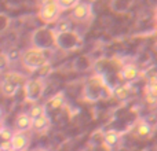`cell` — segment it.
I'll list each match as a JSON object with an SVG mask.
<instances>
[{"instance_id": "14", "label": "cell", "mask_w": 157, "mask_h": 151, "mask_svg": "<svg viewBox=\"0 0 157 151\" xmlns=\"http://www.w3.org/2000/svg\"><path fill=\"white\" fill-rule=\"evenodd\" d=\"M29 114L33 120L37 118V117H41L44 114H47V107L46 105H41V103H33V106L29 109Z\"/></svg>"}, {"instance_id": "23", "label": "cell", "mask_w": 157, "mask_h": 151, "mask_svg": "<svg viewBox=\"0 0 157 151\" xmlns=\"http://www.w3.org/2000/svg\"><path fill=\"white\" fill-rule=\"evenodd\" d=\"M10 151H17V150H14V149H11V150H10Z\"/></svg>"}, {"instance_id": "9", "label": "cell", "mask_w": 157, "mask_h": 151, "mask_svg": "<svg viewBox=\"0 0 157 151\" xmlns=\"http://www.w3.org/2000/svg\"><path fill=\"white\" fill-rule=\"evenodd\" d=\"M19 88H21V87H19L18 84H15L14 81H11L10 78H6V77L3 78L2 84H0V92H2V95L6 98L15 96Z\"/></svg>"}, {"instance_id": "11", "label": "cell", "mask_w": 157, "mask_h": 151, "mask_svg": "<svg viewBox=\"0 0 157 151\" xmlns=\"http://www.w3.org/2000/svg\"><path fill=\"white\" fill-rule=\"evenodd\" d=\"M120 142V132L114 129H109L103 133V143L109 147V149H113L119 144Z\"/></svg>"}, {"instance_id": "12", "label": "cell", "mask_w": 157, "mask_h": 151, "mask_svg": "<svg viewBox=\"0 0 157 151\" xmlns=\"http://www.w3.org/2000/svg\"><path fill=\"white\" fill-rule=\"evenodd\" d=\"M63 105H65V94H63V92H58L54 96L50 98L46 107H50V109H52V110H59Z\"/></svg>"}, {"instance_id": "22", "label": "cell", "mask_w": 157, "mask_h": 151, "mask_svg": "<svg viewBox=\"0 0 157 151\" xmlns=\"http://www.w3.org/2000/svg\"><path fill=\"white\" fill-rule=\"evenodd\" d=\"M40 151H50V150H46V149H43V150H40Z\"/></svg>"}, {"instance_id": "1", "label": "cell", "mask_w": 157, "mask_h": 151, "mask_svg": "<svg viewBox=\"0 0 157 151\" xmlns=\"http://www.w3.org/2000/svg\"><path fill=\"white\" fill-rule=\"evenodd\" d=\"M21 61L22 65L30 72H35L37 69L44 68L48 63V58H47L46 52L40 48H36V47L25 50L21 54Z\"/></svg>"}, {"instance_id": "8", "label": "cell", "mask_w": 157, "mask_h": 151, "mask_svg": "<svg viewBox=\"0 0 157 151\" xmlns=\"http://www.w3.org/2000/svg\"><path fill=\"white\" fill-rule=\"evenodd\" d=\"M153 133V127L146 121V120H139L138 124L135 125L134 135L138 139H149Z\"/></svg>"}, {"instance_id": "7", "label": "cell", "mask_w": 157, "mask_h": 151, "mask_svg": "<svg viewBox=\"0 0 157 151\" xmlns=\"http://www.w3.org/2000/svg\"><path fill=\"white\" fill-rule=\"evenodd\" d=\"M33 127V118L28 113H19L15 118V131L17 132H28Z\"/></svg>"}, {"instance_id": "2", "label": "cell", "mask_w": 157, "mask_h": 151, "mask_svg": "<svg viewBox=\"0 0 157 151\" xmlns=\"http://www.w3.org/2000/svg\"><path fill=\"white\" fill-rule=\"evenodd\" d=\"M46 89V81L43 78H30L26 80L24 84V92H25V100L29 103H36L44 94Z\"/></svg>"}, {"instance_id": "18", "label": "cell", "mask_w": 157, "mask_h": 151, "mask_svg": "<svg viewBox=\"0 0 157 151\" xmlns=\"http://www.w3.org/2000/svg\"><path fill=\"white\" fill-rule=\"evenodd\" d=\"M13 135H14L13 129L4 127V128H3V131L0 132V139H2V142H10L11 138H13Z\"/></svg>"}, {"instance_id": "10", "label": "cell", "mask_w": 157, "mask_h": 151, "mask_svg": "<svg viewBox=\"0 0 157 151\" xmlns=\"http://www.w3.org/2000/svg\"><path fill=\"white\" fill-rule=\"evenodd\" d=\"M50 125H51V120H50V117L47 116V114H44V116L37 117V118L33 120L32 129L35 131L36 133H43V132H46V131L48 129Z\"/></svg>"}, {"instance_id": "17", "label": "cell", "mask_w": 157, "mask_h": 151, "mask_svg": "<svg viewBox=\"0 0 157 151\" xmlns=\"http://www.w3.org/2000/svg\"><path fill=\"white\" fill-rule=\"evenodd\" d=\"M152 96H155L157 99V76H153L149 80V84H147V91Z\"/></svg>"}, {"instance_id": "20", "label": "cell", "mask_w": 157, "mask_h": 151, "mask_svg": "<svg viewBox=\"0 0 157 151\" xmlns=\"http://www.w3.org/2000/svg\"><path fill=\"white\" fill-rule=\"evenodd\" d=\"M3 128H4V122H3V120H2V121H0V132L3 131Z\"/></svg>"}, {"instance_id": "4", "label": "cell", "mask_w": 157, "mask_h": 151, "mask_svg": "<svg viewBox=\"0 0 157 151\" xmlns=\"http://www.w3.org/2000/svg\"><path fill=\"white\" fill-rule=\"evenodd\" d=\"M91 17V6L86 2H78V4H76L72 8L71 13V18L76 22H86L87 19Z\"/></svg>"}, {"instance_id": "16", "label": "cell", "mask_w": 157, "mask_h": 151, "mask_svg": "<svg viewBox=\"0 0 157 151\" xmlns=\"http://www.w3.org/2000/svg\"><path fill=\"white\" fill-rule=\"evenodd\" d=\"M80 0H57V4L58 7L61 8V11H65V10H72L76 4H78Z\"/></svg>"}, {"instance_id": "5", "label": "cell", "mask_w": 157, "mask_h": 151, "mask_svg": "<svg viewBox=\"0 0 157 151\" xmlns=\"http://www.w3.org/2000/svg\"><path fill=\"white\" fill-rule=\"evenodd\" d=\"M141 72L135 63H125L119 72V77L123 81H134L139 77Z\"/></svg>"}, {"instance_id": "24", "label": "cell", "mask_w": 157, "mask_h": 151, "mask_svg": "<svg viewBox=\"0 0 157 151\" xmlns=\"http://www.w3.org/2000/svg\"><path fill=\"white\" fill-rule=\"evenodd\" d=\"M156 30H157V24H156Z\"/></svg>"}, {"instance_id": "21", "label": "cell", "mask_w": 157, "mask_h": 151, "mask_svg": "<svg viewBox=\"0 0 157 151\" xmlns=\"http://www.w3.org/2000/svg\"><path fill=\"white\" fill-rule=\"evenodd\" d=\"M155 18H156V21H157V8H156V13H155Z\"/></svg>"}, {"instance_id": "3", "label": "cell", "mask_w": 157, "mask_h": 151, "mask_svg": "<svg viewBox=\"0 0 157 151\" xmlns=\"http://www.w3.org/2000/svg\"><path fill=\"white\" fill-rule=\"evenodd\" d=\"M61 14V8L58 7L57 0L51 3H46V4L40 6V10H39V17L44 24H52L58 19Z\"/></svg>"}, {"instance_id": "13", "label": "cell", "mask_w": 157, "mask_h": 151, "mask_svg": "<svg viewBox=\"0 0 157 151\" xmlns=\"http://www.w3.org/2000/svg\"><path fill=\"white\" fill-rule=\"evenodd\" d=\"M113 95H114V98H117L119 100H127L128 98L131 96L130 85H127V84H120V85H117L116 88L113 89Z\"/></svg>"}, {"instance_id": "19", "label": "cell", "mask_w": 157, "mask_h": 151, "mask_svg": "<svg viewBox=\"0 0 157 151\" xmlns=\"http://www.w3.org/2000/svg\"><path fill=\"white\" fill-rule=\"evenodd\" d=\"M4 117H6V111H4V109L0 106V121H2V120H4Z\"/></svg>"}, {"instance_id": "6", "label": "cell", "mask_w": 157, "mask_h": 151, "mask_svg": "<svg viewBox=\"0 0 157 151\" xmlns=\"http://www.w3.org/2000/svg\"><path fill=\"white\" fill-rule=\"evenodd\" d=\"M11 143V147L17 151H25L29 147V143H30V139L29 136L26 135L25 132H14L13 138L10 140Z\"/></svg>"}, {"instance_id": "15", "label": "cell", "mask_w": 157, "mask_h": 151, "mask_svg": "<svg viewBox=\"0 0 157 151\" xmlns=\"http://www.w3.org/2000/svg\"><path fill=\"white\" fill-rule=\"evenodd\" d=\"M72 29V22L69 19H61V21L57 22L54 30L57 33H68L69 30Z\"/></svg>"}]
</instances>
